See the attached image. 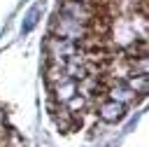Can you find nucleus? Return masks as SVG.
Returning a JSON list of instances; mask_svg holds the SVG:
<instances>
[{
    "mask_svg": "<svg viewBox=\"0 0 149 147\" xmlns=\"http://www.w3.org/2000/svg\"><path fill=\"white\" fill-rule=\"evenodd\" d=\"M107 147H114V145H107Z\"/></svg>",
    "mask_w": 149,
    "mask_h": 147,
    "instance_id": "obj_2",
    "label": "nucleus"
},
{
    "mask_svg": "<svg viewBox=\"0 0 149 147\" xmlns=\"http://www.w3.org/2000/svg\"><path fill=\"white\" fill-rule=\"evenodd\" d=\"M95 112H98V117L102 119V121H119V119H123V112H126V105H121V103H116V100H102V103H98L95 105Z\"/></svg>",
    "mask_w": 149,
    "mask_h": 147,
    "instance_id": "obj_1",
    "label": "nucleus"
}]
</instances>
